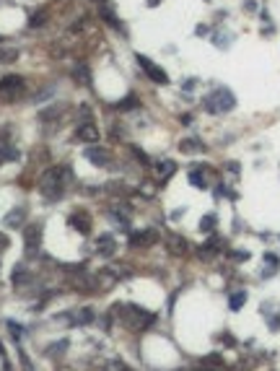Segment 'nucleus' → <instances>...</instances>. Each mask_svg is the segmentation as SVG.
Masks as SVG:
<instances>
[{
	"label": "nucleus",
	"mask_w": 280,
	"mask_h": 371,
	"mask_svg": "<svg viewBox=\"0 0 280 371\" xmlns=\"http://www.w3.org/2000/svg\"><path fill=\"white\" fill-rule=\"evenodd\" d=\"M215 252H218V241L213 239V241H205L200 246V257L202 260H210V257H215Z\"/></svg>",
	"instance_id": "a211bd4d"
},
{
	"label": "nucleus",
	"mask_w": 280,
	"mask_h": 371,
	"mask_svg": "<svg viewBox=\"0 0 280 371\" xmlns=\"http://www.w3.org/2000/svg\"><path fill=\"white\" fill-rule=\"evenodd\" d=\"M42 24H44V13H39V16L31 19V26H34V29H37V26H42Z\"/></svg>",
	"instance_id": "7c9ffc66"
},
{
	"label": "nucleus",
	"mask_w": 280,
	"mask_h": 371,
	"mask_svg": "<svg viewBox=\"0 0 280 371\" xmlns=\"http://www.w3.org/2000/svg\"><path fill=\"white\" fill-rule=\"evenodd\" d=\"M24 221H26V208H13V210L6 215V218H3V223H6L8 228H21Z\"/></svg>",
	"instance_id": "f8f14e48"
},
{
	"label": "nucleus",
	"mask_w": 280,
	"mask_h": 371,
	"mask_svg": "<svg viewBox=\"0 0 280 371\" xmlns=\"http://www.w3.org/2000/svg\"><path fill=\"white\" fill-rule=\"evenodd\" d=\"M73 179V172H70V166H52V169H47V172L42 174V184H39V190L47 200H60L62 192H65V184Z\"/></svg>",
	"instance_id": "f257e3e1"
},
{
	"label": "nucleus",
	"mask_w": 280,
	"mask_h": 371,
	"mask_svg": "<svg viewBox=\"0 0 280 371\" xmlns=\"http://www.w3.org/2000/svg\"><path fill=\"white\" fill-rule=\"evenodd\" d=\"M8 327L13 330V337H16V340H19V337L24 335V327H19V324H16V322H8Z\"/></svg>",
	"instance_id": "c756f323"
},
{
	"label": "nucleus",
	"mask_w": 280,
	"mask_h": 371,
	"mask_svg": "<svg viewBox=\"0 0 280 371\" xmlns=\"http://www.w3.org/2000/svg\"><path fill=\"white\" fill-rule=\"evenodd\" d=\"M83 156H86L88 161H93L96 166H104V164H109V159H112V156H109V151H104L101 146H88V148L83 151Z\"/></svg>",
	"instance_id": "1a4fd4ad"
},
{
	"label": "nucleus",
	"mask_w": 280,
	"mask_h": 371,
	"mask_svg": "<svg viewBox=\"0 0 280 371\" xmlns=\"http://www.w3.org/2000/svg\"><path fill=\"white\" fill-rule=\"evenodd\" d=\"M24 94V78L21 75H6L3 81H0V96L8 99V101H16Z\"/></svg>",
	"instance_id": "20e7f679"
},
{
	"label": "nucleus",
	"mask_w": 280,
	"mask_h": 371,
	"mask_svg": "<svg viewBox=\"0 0 280 371\" xmlns=\"http://www.w3.org/2000/svg\"><path fill=\"white\" fill-rule=\"evenodd\" d=\"M78 138H81L83 143H96L99 141V130H96V125L88 119V122H83L81 128H78Z\"/></svg>",
	"instance_id": "9b49d317"
},
{
	"label": "nucleus",
	"mask_w": 280,
	"mask_h": 371,
	"mask_svg": "<svg viewBox=\"0 0 280 371\" xmlns=\"http://www.w3.org/2000/svg\"><path fill=\"white\" fill-rule=\"evenodd\" d=\"M153 319L156 317L151 312H146V309H140V306H124V314H122V324L127 330H132V332L146 330Z\"/></svg>",
	"instance_id": "7ed1b4c3"
},
{
	"label": "nucleus",
	"mask_w": 280,
	"mask_h": 371,
	"mask_svg": "<svg viewBox=\"0 0 280 371\" xmlns=\"http://www.w3.org/2000/svg\"><path fill=\"white\" fill-rule=\"evenodd\" d=\"M0 358H3V343H0Z\"/></svg>",
	"instance_id": "473e14b6"
},
{
	"label": "nucleus",
	"mask_w": 280,
	"mask_h": 371,
	"mask_svg": "<svg viewBox=\"0 0 280 371\" xmlns=\"http://www.w3.org/2000/svg\"><path fill=\"white\" fill-rule=\"evenodd\" d=\"M190 182L195 184L197 190H205V179H202V174H200V172H190Z\"/></svg>",
	"instance_id": "a878e982"
},
{
	"label": "nucleus",
	"mask_w": 280,
	"mask_h": 371,
	"mask_svg": "<svg viewBox=\"0 0 280 371\" xmlns=\"http://www.w3.org/2000/svg\"><path fill=\"white\" fill-rule=\"evenodd\" d=\"M231 34H223V32H215V37H213V42L218 44V47H228V44H231Z\"/></svg>",
	"instance_id": "5701e85b"
},
{
	"label": "nucleus",
	"mask_w": 280,
	"mask_h": 371,
	"mask_svg": "<svg viewBox=\"0 0 280 371\" xmlns=\"http://www.w3.org/2000/svg\"><path fill=\"white\" fill-rule=\"evenodd\" d=\"M62 112H65V104H52V106H47V109H42L39 119H42V122H52V119H57Z\"/></svg>",
	"instance_id": "2eb2a0df"
},
{
	"label": "nucleus",
	"mask_w": 280,
	"mask_h": 371,
	"mask_svg": "<svg viewBox=\"0 0 280 371\" xmlns=\"http://www.w3.org/2000/svg\"><path fill=\"white\" fill-rule=\"evenodd\" d=\"M96 250H99V255H104V257H112L114 250H117V244H114L112 234H104V236L96 241Z\"/></svg>",
	"instance_id": "ddd939ff"
},
{
	"label": "nucleus",
	"mask_w": 280,
	"mask_h": 371,
	"mask_svg": "<svg viewBox=\"0 0 280 371\" xmlns=\"http://www.w3.org/2000/svg\"><path fill=\"white\" fill-rule=\"evenodd\" d=\"M130 151H132V156H135V159H137L140 164H143V166H148V164H151V159H148V156H146V153L140 151L137 146H130Z\"/></svg>",
	"instance_id": "b1692460"
},
{
	"label": "nucleus",
	"mask_w": 280,
	"mask_h": 371,
	"mask_svg": "<svg viewBox=\"0 0 280 371\" xmlns=\"http://www.w3.org/2000/svg\"><path fill=\"white\" fill-rule=\"evenodd\" d=\"M166 250L171 252V255H177V257H184L187 252H190L192 250V244L190 241H187L184 236H179V234H174V231H169V234H166Z\"/></svg>",
	"instance_id": "423d86ee"
},
{
	"label": "nucleus",
	"mask_w": 280,
	"mask_h": 371,
	"mask_svg": "<svg viewBox=\"0 0 280 371\" xmlns=\"http://www.w3.org/2000/svg\"><path fill=\"white\" fill-rule=\"evenodd\" d=\"M19 358H21V366H24V371H34V363H31V361H29V355H26L24 350L19 353Z\"/></svg>",
	"instance_id": "c85d7f7f"
},
{
	"label": "nucleus",
	"mask_w": 280,
	"mask_h": 371,
	"mask_svg": "<svg viewBox=\"0 0 280 371\" xmlns=\"http://www.w3.org/2000/svg\"><path fill=\"white\" fill-rule=\"evenodd\" d=\"M26 278H29V275H26V270H24V268H16V273H13V286H19V283H24Z\"/></svg>",
	"instance_id": "cd10ccee"
},
{
	"label": "nucleus",
	"mask_w": 280,
	"mask_h": 371,
	"mask_svg": "<svg viewBox=\"0 0 280 371\" xmlns=\"http://www.w3.org/2000/svg\"><path fill=\"white\" fill-rule=\"evenodd\" d=\"M137 63H140V68L148 73V78H151L153 83H159V86H166V83H169L166 70H161L159 65L153 63V60H148V57H143V55H137Z\"/></svg>",
	"instance_id": "39448f33"
},
{
	"label": "nucleus",
	"mask_w": 280,
	"mask_h": 371,
	"mask_svg": "<svg viewBox=\"0 0 280 371\" xmlns=\"http://www.w3.org/2000/svg\"><path fill=\"white\" fill-rule=\"evenodd\" d=\"M213 226H215V215H205V218L200 221V231H205V234L213 231Z\"/></svg>",
	"instance_id": "393cba45"
},
{
	"label": "nucleus",
	"mask_w": 280,
	"mask_h": 371,
	"mask_svg": "<svg viewBox=\"0 0 280 371\" xmlns=\"http://www.w3.org/2000/svg\"><path fill=\"white\" fill-rule=\"evenodd\" d=\"M174 172H177V164H174V161H161L159 166H156V174H159L161 179L171 177V174H174Z\"/></svg>",
	"instance_id": "f3484780"
},
{
	"label": "nucleus",
	"mask_w": 280,
	"mask_h": 371,
	"mask_svg": "<svg viewBox=\"0 0 280 371\" xmlns=\"http://www.w3.org/2000/svg\"><path fill=\"white\" fill-rule=\"evenodd\" d=\"M117 283V273L112 270V268H106L104 273H99V278H96V288H112Z\"/></svg>",
	"instance_id": "4468645a"
},
{
	"label": "nucleus",
	"mask_w": 280,
	"mask_h": 371,
	"mask_svg": "<svg viewBox=\"0 0 280 371\" xmlns=\"http://www.w3.org/2000/svg\"><path fill=\"white\" fill-rule=\"evenodd\" d=\"M135 106H137V96L130 94L127 99H122V101L117 104V109H135Z\"/></svg>",
	"instance_id": "4be33fe9"
},
{
	"label": "nucleus",
	"mask_w": 280,
	"mask_h": 371,
	"mask_svg": "<svg viewBox=\"0 0 280 371\" xmlns=\"http://www.w3.org/2000/svg\"><path fill=\"white\" fill-rule=\"evenodd\" d=\"M156 239H159L156 228H143V231H137V234L130 236V246H132V250H143V246L156 244Z\"/></svg>",
	"instance_id": "6e6552de"
},
{
	"label": "nucleus",
	"mask_w": 280,
	"mask_h": 371,
	"mask_svg": "<svg viewBox=\"0 0 280 371\" xmlns=\"http://www.w3.org/2000/svg\"><path fill=\"white\" fill-rule=\"evenodd\" d=\"M24 244H26V252L34 255L42 244V223H29L24 228Z\"/></svg>",
	"instance_id": "0eeeda50"
},
{
	"label": "nucleus",
	"mask_w": 280,
	"mask_h": 371,
	"mask_svg": "<svg viewBox=\"0 0 280 371\" xmlns=\"http://www.w3.org/2000/svg\"><path fill=\"white\" fill-rule=\"evenodd\" d=\"M91 319H93V309H88V306L86 309H78V314H75V322L78 324H88Z\"/></svg>",
	"instance_id": "412c9836"
},
{
	"label": "nucleus",
	"mask_w": 280,
	"mask_h": 371,
	"mask_svg": "<svg viewBox=\"0 0 280 371\" xmlns=\"http://www.w3.org/2000/svg\"><path fill=\"white\" fill-rule=\"evenodd\" d=\"M236 106V96L231 94L228 88H215L213 94L205 96V109L210 114H221V112H231Z\"/></svg>",
	"instance_id": "f03ea898"
},
{
	"label": "nucleus",
	"mask_w": 280,
	"mask_h": 371,
	"mask_svg": "<svg viewBox=\"0 0 280 371\" xmlns=\"http://www.w3.org/2000/svg\"><path fill=\"white\" fill-rule=\"evenodd\" d=\"M75 78L81 81L83 86H91V83H88V68H75Z\"/></svg>",
	"instance_id": "bb28decb"
},
{
	"label": "nucleus",
	"mask_w": 280,
	"mask_h": 371,
	"mask_svg": "<svg viewBox=\"0 0 280 371\" xmlns=\"http://www.w3.org/2000/svg\"><path fill=\"white\" fill-rule=\"evenodd\" d=\"M16 60H19L16 47H0V63H16Z\"/></svg>",
	"instance_id": "6ab92c4d"
},
{
	"label": "nucleus",
	"mask_w": 280,
	"mask_h": 371,
	"mask_svg": "<svg viewBox=\"0 0 280 371\" xmlns=\"http://www.w3.org/2000/svg\"><path fill=\"white\" fill-rule=\"evenodd\" d=\"M231 257L239 262V260H246V252H231Z\"/></svg>",
	"instance_id": "2f4dec72"
},
{
	"label": "nucleus",
	"mask_w": 280,
	"mask_h": 371,
	"mask_svg": "<svg viewBox=\"0 0 280 371\" xmlns=\"http://www.w3.org/2000/svg\"><path fill=\"white\" fill-rule=\"evenodd\" d=\"M179 148H182L184 153H202V151H205L197 138H184V141L179 143Z\"/></svg>",
	"instance_id": "dca6fc26"
},
{
	"label": "nucleus",
	"mask_w": 280,
	"mask_h": 371,
	"mask_svg": "<svg viewBox=\"0 0 280 371\" xmlns=\"http://www.w3.org/2000/svg\"><path fill=\"white\" fill-rule=\"evenodd\" d=\"M244 301H246V293H244V291H236V293L228 299V306L233 309V312H239V309L244 306Z\"/></svg>",
	"instance_id": "aec40b11"
},
{
	"label": "nucleus",
	"mask_w": 280,
	"mask_h": 371,
	"mask_svg": "<svg viewBox=\"0 0 280 371\" xmlns=\"http://www.w3.org/2000/svg\"><path fill=\"white\" fill-rule=\"evenodd\" d=\"M70 226H73L75 231H81V234H88V231H91V215L83 213V210L73 213V215H70Z\"/></svg>",
	"instance_id": "9d476101"
}]
</instances>
